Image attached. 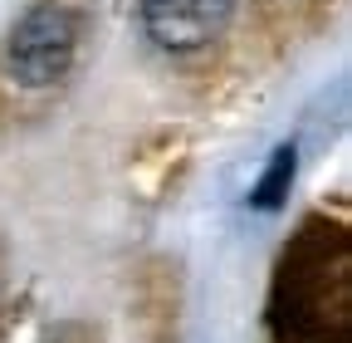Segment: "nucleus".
<instances>
[{
    "mask_svg": "<svg viewBox=\"0 0 352 343\" xmlns=\"http://www.w3.org/2000/svg\"><path fill=\"white\" fill-rule=\"evenodd\" d=\"M74 39H78V20L74 10L54 6V0H44V6H34L15 34H10V50H6V64L15 74V83H25V89H44V83L64 79L69 59H74Z\"/></svg>",
    "mask_w": 352,
    "mask_h": 343,
    "instance_id": "1",
    "label": "nucleus"
},
{
    "mask_svg": "<svg viewBox=\"0 0 352 343\" xmlns=\"http://www.w3.org/2000/svg\"><path fill=\"white\" fill-rule=\"evenodd\" d=\"M235 0H142V30L152 45L171 54H191L226 34Z\"/></svg>",
    "mask_w": 352,
    "mask_h": 343,
    "instance_id": "2",
    "label": "nucleus"
},
{
    "mask_svg": "<svg viewBox=\"0 0 352 343\" xmlns=\"http://www.w3.org/2000/svg\"><path fill=\"white\" fill-rule=\"evenodd\" d=\"M294 172H298V152H294V147H279V152L270 157V167H264V177L254 182L250 201H254L259 211L284 206V196H289V187H294Z\"/></svg>",
    "mask_w": 352,
    "mask_h": 343,
    "instance_id": "3",
    "label": "nucleus"
}]
</instances>
